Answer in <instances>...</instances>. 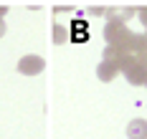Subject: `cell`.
<instances>
[{
    "label": "cell",
    "mask_w": 147,
    "mask_h": 139,
    "mask_svg": "<svg viewBox=\"0 0 147 139\" xmlns=\"http://www.w3.org/2000/svg\"><path fill=\"white\" fill-rule=\"evenodd\" d=\"M104 38H107V43L114 48H127V51H132L134 48V41H137V35H134L124 23H119V20H112V23H107V28H104Z\"/></svg>",
    "instance_id": "cell-1"
},
{
    "label": "cell",
    "mask_w": 147,
    "mask_h": 139,
    "mask_svg": "<svg viewBox=\"0 0 147 139\" xmlns=\"http://www.w3.org/2000/svg\"><path fill=\"white\" fill-rule=\"evenodd\" d=\"M43 68H46V61L41 56H23V58L18 61V71H20L23 76H38Z\"/></svg>",
    "instance_id": "cell-2"
},
{
    "label": "cell",
    "mask_w": 147,
    "mask_h": 139,
    "mask_svg": "<svg viewBox=\"0 0 147 139\" xmlns=\"http://www.w3.org/2000/svg\"><path fill=\"white\" fill-rule=\"evenodd\" d=\"M124 76H127V81H129L132 86H145V84H147V66H142V63L137 61Z\"/></svg>",
    "instance_id": "cell-3"
},
{
    "label": "cell",
    "mask_w": 147,
    "mask_h": 139,
    "mask_svg": "<svg viewBox=\"0 0 147 139\" xmlns=\"http://www.w3.org/2000/svg\"><path fill=\"white\" fill-rule=\"evenodd\" d=\"M127 137L129 139H147V119H132L127 124Z\"/></svg>",
    "instance_id": "cell-4"
},
{
    "label": "cell",
    "mask_w": 147,
    "mask_h": 139,
    "mask_svg": "<svg viewBox=\"0 0 147 139\" xmlns=\"http://www.w3.org/2000/svg\"><path fill=\"white\" fill-rule=\"evenodd\" d=\"M117 74H119V71H117V68H114L109 61H102L99 66H96V76H99V81H104V84H109V81L117 76Z\"/></svg>",
    "instance_id": "cell-5"
},
{
    "label": "cell",
    "mask_w": 147,
    "mask_h": 139,
    "mask_svg": "<svg viewBox=\"0 0 147 139\" xmlns=\"http://www.w3.org/2000/svg\"><path fill=\"white\" fill-rule=\"evenodd\" d=\"M66 41H69V31H66L61 23H53V43H56V46H63Z\"/></svg>",
    "instance_id": "cell-6"
},
{
    "label": "cell",
    "mask_w": 147,
    "mask_h": 139,
    "mask_svg": "<svg viewBox=\"0 0 147 139\" xmlns=\"http://www.w3.org/2000/svg\"><path fill=\"white\" fill-rule=\"evenodd\" d=\"M140 20H142V25L147 28V5H145V8H140Z\"/></svg>",
    "instance_id": "cell-7"
},
{
    "label": "cell",
    "mask_w": 147,
    "mask_h": 139,
    "mask_svg": "<svg viewBox=\"0 0 147 139\" xmlns=\"http://www.w3.org/2000/svg\"><path fill=\"white\" fill-rule=\"evenodd\" d=\"M3 35H5V20L0 18V38H3Z\"/></svg>",
    "instance_id": "cell-8"
},
{
    "label": "cell",
    "mask_w": 147,
    "mask_h": 139,
    "mask_svg": "<svg viewBox=\"0 0 147 139\" xmlns=\"http://www.w3.org/2000/svg\"><path fill=\"white\" fill-rule=\"evenodd\" d=\"M5 13H8V8H5V5H0V18L5 15Z\"/></svg>",
    "instance_id": "cell-9"
},
{
    "label": "cell",
    "mask_w": 147,
    "mask_h": 139,
    "mask_svg": "<svg viewBox=\"0 0 147 139\" xmlns=\"http://www.w3.org/2000/svg\"><path fill=\"white\" fill-rule=\"evenodd\" d=\"M145 86H147V84H145Z\"/></svg>",
    "instance_id": "cell-10"
}]
</instances>
